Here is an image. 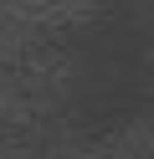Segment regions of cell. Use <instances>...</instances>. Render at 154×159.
Masks as SVG:
<instances>
[]
</instances>
